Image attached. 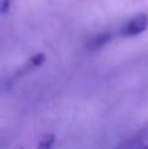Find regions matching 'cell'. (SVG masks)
Returning <instances> with one entry per match:
<instances>
[{
    "instance_id": "7a4b0ae2",
    "label": "cell",
    "mask_w": 148,
    "mask_h": 149,
    "mask_svg": "<svg viewBox=\"0 0 148 149\" xmlns=\"http://www.w3.org/2000/svg\"><path fill=\"white\" fill-rule=\"evenodd\" d=\"M110 39H112V34L110 33H101L89 42L88 47L89 49H100V47H104L106 43H109Z\"/></svg>"
},
{
    "instance_id": "277c9868",
    "label": "cell",
    "mask_w": 148,
    "mask_h": 149,
    "mask_svg": "<svg viewBox=\"0 0 148 149\" xmlns=\"http://www.w3.org/2000/svg\"><path fill=\"white\" fill-rule=\"evenodd\" d=\"M46 62V55L43 52H39V54H36L33 58L30 59V64L33 67H41L43 63Z\"/></svg>"
},
{
    "instance_id": "3957f363",
    "label": "cell",
    "mask_w": 148,
    "mask_h": 149,
    "mask_svg": "<svg viewBox=\"0 0 148 149\" xmlns=\"http://www.w3.org/2000/svg\"><path fill=\"white\" fill-rule=\"evenodd\" d=\"M54 143H55V136H54V135H51V134H47V135H45V136L42 137L41 143L38 144V148L49 149V148L52 147V144H54Z\"/></svg>"
},
{
    "instance_id": "8992f818",
    "label": "cell",
    "mask_w": 148,
    "mask_h": 149,
    "mask_svg": "<svg viewBox=\"0 0 148 149\" xmlns=\"http://www.w3.org/2000/svg\"><path fill=\"white\" fill-rule=\"evenodd\" d=\"M121 147L123 148H144L147 145L142 144V143H136V141H130V143H125V144H121Z\"/></svg>"
},
{
    "instance_id": "6da1fadb",
    "label": "cell",
    "mask_w": 148,
    "mask_h": 149,
    "mask_svg": "<svg viewBox=\"0 0 148 149\" xmlns=\"http://www.w3.org/2000/svg\"><path fill=\"white\" fill-rule=\"evenodd\" d=\"M147 28H148V16L146 13H140V15L135 16L134 18H131L126 24L125 28L122 29V34L123 36L134 37L146 31Z\"/></svg>"
},
{
    "instance_id": "5b68a950",
    "label": "cell",
    "mask_w": 148,
    "mask_h": 149,
    "mask_svg": "<svg viewBox=\"0 0 148 149\" xmlns=\"http://www.w3.org/2000/svg\"><path fill=\"white\" fill-rule=\"evenodd\" d=\"M10 7V0H0V13H7Z\"/></svg>"
}]
</instances>
